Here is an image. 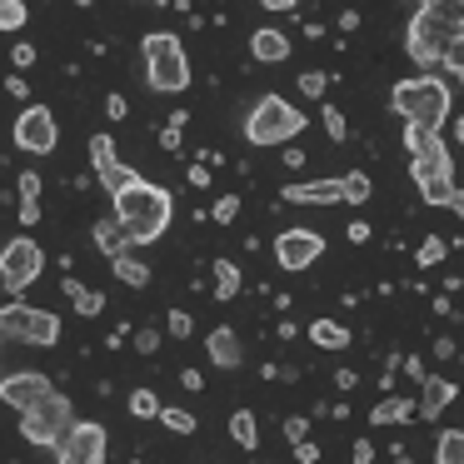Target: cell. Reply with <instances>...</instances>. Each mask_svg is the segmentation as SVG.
Instances as JSON below:
<instances>
[{
	"label": "cell",
	"mask_w": 464,
	"mask_h": 464,
	"mask_svg": "<svg viewBox=\"0 0 464 464\" xmlns=\"http://www.w3.org/2000/svg\"><path fill=\"white\" fill-rule=\"evenodd\" d=\"M314 459H320V450H314L310 440H304V444H295V464H314Z\"/></svg>",
	"instance_id": "cell-44"
},
{
	"label": "cell",
	"mask_w": 464,
	"mask_h": 464,
	"mask_svg": "<svg viewBox=\"0 0 464 464\" xmlns=\"http://www.w3.org/2000/svg\"><path fill=\"white\" fill-rule=\"evenodd\" d=\"M340 185H344V205H370V175L364 170L340 175Z\"/></svg>",
	"instance_id": "cell-27"
},
{
	"label": "cell",
	"mask_w": 464,
	"mask_h": 464,
	"mask_svg": "<svg viewBox=\"0 0 464 464\" xmlns=\"http://www.w3.org/2000/svg\"><path fill=\"white\" fill-rule=\"evenodd\" d=\"M280 430H285V440H290V444H304V440H310V420H300V414H290Z\"/></svg>",
	"instance_id": "cell-35"
},
{
	"label": "cell",
	"mask_w": 464,
	"mask_h": 464,
	"mask_svg": "<svg viewBox=\"0 0 464 464\" xmlns=\"http://www.w3.org/2000/svg\"><path fill=\"white\" fill-rule=\"evenodd\" d=\"M434 464H464V430H444L434 440Z\"/></svg>",
	"instance_id": "cell-25"
},
{
	"label": "cell",
	"mask_w": 464,
	"mask_h": 464,
	"mask_svg": "<svg viewBox=\"0 0 464 464\" xmlns=\"http://www.w3.org/2000/svg\"><path fill=\"white\" fill-rule=\"evenodd\" d=\"M320 255H324V240L314 230H285V235H275V265H280V270H290V275L310 270Z\"/></svg>",
	"instance_id": "cell-12"
},
{
	"label": "cell",
	"mask_w": 464,
	"mask_h": 464,
	"mask_svg": "<svg viewBox=\"0 0 464 464\" xmlns=\"http://www.w3.org/2000/svg\"><path fill=\"white\" fill-rule=\"evenodd\" d=\"M444 255H450V245H444L440 235H424V240H420V255H414V265H420V270H434Z\"/></svg>",
	"instance_id": "cell-29"
},
{
	"label": "cell",
	"mask_w": 464,
	"mask_h": 464,
	"mask_svg": "<svg viewBox=\"0 0 464 464\" xmlns=\"http://www.w3.org/2000/svg\"><path fill=\"white\" fill-rule=\"evenodd\" d=\"M190 185H195V190H205V185H210V170H205V165H200V160H195V165H190Z\"/></svg>",
	"instance_id": "cell-47"
},
{
	"label": "cell",
	"mask_w": 464,
	"mask_h": 464,
	"mask_svg": "<svg viewBox=\"0 0 464 464\" xmlns=\"http://www.w3.org/2000/svg\"><path fill=\"white\" fill-rule=\"evenodd\" d=\"M350 240L364 245V240H370V225H364V220H350Z\"/></svg>",
	"instance_id": "cell-48"
},
{
	"label": "cell",
	"mask_w": 464,
	"mask_h": 464,
	"mask_svg": "<svg viewBox=\"0 0 464 464\" xmlns=\"http://www.w3.org/2000/svg\"><path fill=\"white\" fill-rule=\"evenodd\" d=\"M170 215H175V200L170 190H160V185L150 180H135L130 190L115 195V220L130 230L135 245H155L165 230H170Z\"/></svg>",
	"instance_id": "cell-3"
},
{
	"label": "cell",
	"mask_w": 464,
	"mask_h": 464,
	"mask_svg": "<svg viewBox=\"0 0 464 464\" xmlns=\"http://www.w3.org/2000/svg\"><path fill=\"white\" fill-rule=\"evenodd\" d=\"M61 290H65V300L75 304V314H85V320H95V314L105 310V295H101V290H91V285H81L75 275H65Z\"/></svg>",
	"instance_id": "cell-20"
},
{
	"label": "cell",
	"mask_w": 464,
	"mask_h": 464,
	"mask_svg": "<svg viewBox=\"0 0 464 464\" xmlns=\"http://www.w3.org/2000/svg\"><path fill=\"white\" fill-rule=\"evenodd\" d=\"M15 180H21V200H35V205H41V175H35V170H21Z\"/></svg>",
	"instance_id": "cell-36"
},
{
	"label": "cell",
	"mask_w": 464,
	"mask_h": 464,
	"mask_svg": "<svg viewBox=\"0 0 464 464\" xmlns=\"http://www.w3.org/2000/svg\"><path fill=\"white\" fill-rule=\"evenodd\" d=\"M105 115H111V121H125V115H130L125 95H105Z\"/></svg>",
	"instance_id": "cell-40"
},
{
	"label": "cell",
	"mask_w": 464,
	"mask_h": 464,
	"mask_svg": "<svg viewBox=\"0 0 464 464\" xmlns=\"http://www.w3.org/2000/svg\"><path fill=\"white\" fill-rule=\"evenodd\" d=\"M45 394H55V390H51V374H41V370H21V374H5L0 380V400L21 414H31Z\"/></svg>",
	"instance_id": "cell-13"
},
{
	"label": "cell",
	"mask_w": 464,
	"mask_h": 464,
	"mask_svg": "<svg viewBox=\"0 0 464 464\" xmlns=\"http://www.w3.org/2000/svg\"><path fill=\"white\" fill-rule=\"evenodd\" d=\"M454 354V340H434V360H450Z\"/></svg>",
	"instance_id": "cell-53"
},
{
	"label": "cell",
	"mask_w": 464,
	"mask_h": 464,
	"mask_svg": "<svg viewBox=\"0 0 464 464\" xmlns=\"http://www.w3.org/2000/svg\"><path fill=\"white\" fill-rule=\"evenodd\" d=\"M21 225H41V205L35 200H21Z\"/></svg>",
	"instance_id": "cell-45"
},
{
	"label": "cell",
	"mask_w": 464,
	"mask_h": 464,
	"mask_svg": "<svg viewBox=\"0 0 464 464\" xmlns=\"http://www.w3.org/2000/svg\"><path fill=\"white\" fill-rule=\"evenodd\" d=\"M230 440L240 444V450H260V420H255L250 410H235L230 414Z\"/></svg>",
	"instance_id": "cell-22"
},
{
	"label": "cell",
	"mask_w": 464,
	"mask_h": 464,
	"mask_svg": "<svg viewBox=\"0 0 464 464\" xmlns=\"http://www.w3.org/2000/svg\"><path fill=\"white\" fill-rule=\"evenodd\" d=\"M285 200L290 205H334V200H344V185L340 180H295V185H285Z\"/></svg>",
	"instance_id": "cell-14"
},
{
	"label": "cell",
	"mask_w": 464,
	"mask_h": 464,
	"mask_svg": "<svg viewBox=\"0 0 464 464\" xmlns=\"http://www.w3.org/2000/svg\"><path fill=\"white\" fill-rule=\"evenodd\" d=\"M140 55H145V81H150V91L180 95L185 85H190V55H185L180 35L150 31V35L140 41Z\"/></svg>",
	"instance_id": "cell-5"
},
{
	"label": "cell",
	"mask_w": 464,
	"mask_h": 464,
	"mask_svg": "<svg viewBox=\"0 0 464 464\" xmlns=\"http://www.w3.org/2000/svg\"><path fill=\"white\" fill-rule=\"evenodd\" d=\"M300 165H304V150H295V145H290V150H285V170H300Z\"/></svg>",
	"instance_id": "cell-49"
},
{
	"label": "cell",
	"mask_w": 464,
	"mask_h": 464,
	"mask_svg": "<svg viewBox=\"0 0 464 464\" xmlns=\"http://www.w3.org/2000/svg\"><path fill=\"white\" fill-rule=\"evenodd\" d=\"M260 464H275V459H260Z\"/></svg>",
	"instance_id": "cell-56"
},
{
	"label": "cell",
	"mask_w": 464,
	"mask_h": 464,
	"mask_svg": "<svg viewBox=\"0 0 464 464\" xmlns=\"http://www.w3.org/2000/svg\"><path fill=\"white\" fill-rule=\"evenodd\" d=\"M300 130H304V111H295L285 95H260L245 115V140L260 145V150H275V145L290 150V140Z\"/></svg>",
	"instance_id": "cell-6"
},
{
	"label": "cell",
	"mask_w": 464,
	"mask_h": 464,
	"mask_svg": "<svg viewBox=\"0 0 464 464\" xmlns=\"http://www.w3.org/2000/svg\"><path fill=\"white\" fill-rule=\"evenodd\" d=\"M404 145H410V175H414V185H420V200L424 205H450L454 190H459V185H454L450 145L430 130H410V125H404Z\"/></svg>",
	"instance_id": "cell-2"
},
{
	"label": "cell",
	"mask_w": 464,
	"mask_h": 464,
	"mask_svg": "<svg viewBox=\"0 0 464 464\" xmlns=\"http://www.w3.org/2000/svg\"><path fill=\"white\" fill-rule=\"evenodd\" d=\"M130 245H135L130 230H125L115 215H111V220H95V250H101L105 260H121V255H130Z\"/></svg>",
	"instance_id": "cell-17"
},
{
	"label": "cell",
	"mask_w": 464,
	"mask_h": 464,
	"mask_svg": "<svg viewBox=\"0 0 464 464\" xmlns=\"http://www.w3.org/2000/svg\"><path fill=\"white\" fill-rule=\"evenodd\" d=\"M210 464H215V459H210Z\"/></svg>",
	"instance_id": "cell-58"
},
{
	"label": "cell",
	"mask_w": 464,
	"mask_h": 464,
	"mask_svg": "<svg viewBox=\"0 0 464 464\" xmlns=\"http://www.w3.org/2000/svg\"><path fill=\"white\" fill-rule=\"evenodd\" d=\"M11 65H15V71H31V65H35V45H15Z\"/></svg>",
	"instance_id": "cell-39"
},
{
	"label": "cell",
	"mask_w": 464,
	"mask_h": 464,
	"mask_svg": "<svg viewBox=\"0 0 464 464\" xmlns=\"http://www.w3.org/2000/svg\"><path fill=\"white\" fill-rule=\"evenodd\" d=\"M130 414H135V420H160V414H165L160 394H155V390H135L130 394Z\"/></svg>",
	"instance_id": "cell-28"
},
{
	"label": "cell",
	"mask_w": 464,
	"mask_h": 464,
	"mask_svg": "<svg viewBox=\"0 0 464 464\" xmlns=\"http://www.w3.org/2000/svg\"><path fill=\"white\" fill-rule=\"evenodd\" d=\"M350 454H354V464H374V444L370 440H354Z\"/></svg>",
	"instance_id": "cell-42"
},
{
	"label": "cell",
	"mask_w": 464,
	"mask_h": 464,
	"mask_svg": "<svg viewBox=\"0 0 464 464\" xmlns=\"http://www.w3.org/2000/svg\"><path fill=\"white\" fill-rule=\"evenodd\" d=\"M454 140L464 145V115H459V121H454Z\"/></svg>",
	"instance_id": "cell-55"
},
{
	"label": "cell",
	"mask_w": 464,
	"mask_h": 464,
	"mask_svg": "<svg viewBox=\"0 0 464 464\" xmlns=\"http://www.w3.org/2000/svg\"><path fill=\"white\" fill-rule=\"evenodd\" d=\"M404 420H420V404L410 394H384L370 410V424H404Z\"/></svg>",
	"instance_id": "cell-19"
},
{
	"label": "cell",
	"mask_w": 464,
	"mask_h": 464,
	"mask_svg": "<svg viewBox=\"0 0 464 464\" xmlns=\"http://www.w3.org/2000/svg\"><path fill=\"white\" fill-rule=\"evenodd\" d=\"M310 340L320 344V350H344V344H350V330H344L340 320H314L310 324Z\"/></svg>",
	"instance_id": "cell-24"
},
{
	"label": "cell",
	"mask_w": 464,
	"mask_h": 464,
	"mask_svg": "<svg viewBox=\"0 0 464 464\" xmlns=\"http://www.w3.org/2000/svg\"><path fill=\"white\" fill-rule=\"evenodd\" d=\"M5 91H11V95H15V101H31V85H25V81H21V75H11V81H5Z\"/></svg>",
	"instance_id": "cell-46"
},
{
	"label": "cell",
	"mask_w": 464,
	"mask_h": 464,
	"mask_svg": "<svg viewBox=\"0 0 464 464\" xmlns=\"http://www.w3.org/2000/svg\"><path fill=\"white\" fill-rule=\"evenodd\" d=\"M105 450H111V440H105L101 424L75 420L71 430H65V440L55 444V464H105Z\"/></svg>",
	"instance_id": "cell-10"
},
{
	"label": "cell",
	"mask_w": 464,
	"mask_h": 464,
	"mask_svg": "<svg viewBox=\"0 0 464 464\" xmlns=\"http://www.w3.org/2000/svg\"><path fill=\"white\" fill-rule=\"evenodd\" d=\"M450 210H454V215H459V220H464V185H459V190H454V200H450Z\"/></svg>",
	"instance_id": "cell-54"
},
{
	"label": "cell",
	"mask_w": 464,
	"mask_h": 464,
	"mask_svg": "<svg viewBox=\"0 0 464 464\" xmlns=\"http://www.w3.org/2000/svg\"><path fill=\"white\" fill-rule=\"evenodd\" d=\"M444 65H450V71L459 75V85H464V41H454L450 51H444Z\"/></svg>",
	"instance_id": "cell-37"
},
{
	"label": "cell",
	"mask_w": 464,
	"mask_h": 464,
	"mask_svg": "<svg viewBox=\"0 0 464 464\" xmlns=\"http://www.w3.org/2000/svg\"><path fill=\"white\" fill-rule=\"evenodd\" d=\"M71 424H75V410H71V400H65L61 390L45 394L31 414H21V434L31 444H41V450H55V444L65 440V430H71Z\"/></svg>",
	"instance_id": "cell-8"
},
{
	"label": "cell",
	"mask_w": 464,
	"mask_h": 464,
	"mask_svg": "<svg viewBox=\"0 0 464 464\" xmlns=\"http://www.w3.org/2000/svg\"><path fill=\"white\" fill-rule=\"evenodd\" d=\"M0 330H5V340H15V344H41V350H51V344H61V314L11 300L5 310H0Z\"/></svg>",
	"instance_id": "cell-7"
},
{
	"label": "cell",
	"mask_w": 464,
	"mask_h": 464,
	"mask_svg": "<svg viewBox=\"0 0 464 464\" xmlns=\"http://www.w3.org/2000/svg\"><path fill=\"white\" fill-rule=\"evenodd\" d=\"M190 330H195V320H190V314H185V310H170V334H175V340H185Z\"/></svg>",
	"instance_id": "cell-38"
},
{
	"label": "cell",
	"mask_w": 464,
	"mask_h": 464,
	"mask_svg": "<svg viewBox=\"0 0 464 464\" xmlns=\"http://www.w3.org/2000/svg\"><path fill=\"white\" fill-rule=\"evenodd\" d=\"M25 15H31V11H25V0H5V5H0V31H5V35L21 31Z\"/></svg>",
	"instance_id": "cell-31"
},
{
	"label": "cell",
	"mask_w": 464,
	"mask_h": 464,
	"mask_svg": "<svg viewBox=\"0 0 464 464\" xmlns=\"http://www.w3.org/2000/svg\"><path fill=\"white\" fill-rule=\"evenodd\" d=\"M205 350H210V364H220V370H240V360H245L230 324H215L210 340H205Z\"/></svg>",
	"instance_id": "cell-18"
},
{
	"label": "cell",
	"mask_w": 464,
	"mask_h": 464,
	"mask_svg": "<svg viewBox=\"0 0 464 464\" xmlns=\"http://www.w3.org/2000/svg\"><path fill=\"white\" fill-rule=\"evenodd\" d=\"M404 374H410L414 384H424V380H430V374H424V360H420V354H410V360H404Z\"/></svg>",
	"instance_id": "cell-43"
},
{
	"label": "cell",
	"mask_w": 464,
	"mask_h": 464,
	"mask_svg": "<svg viewBox=\"0 0 464 464\" xmlns=\"http://www.w3.org/2000/svg\"><path fill=\"white\" fill-rule=\"evenodd\" d=\"M334 384H340V390H354V384H360V374H354V370H340V374H334Z\"/></svg>",
	"instance_id": "cell-51"
},
{
	"label": "cell",
	"mask_w": 464,
	"mask_h": 464,
	"mask_svg": "<svg viewBox=\"0 0 464 464\" xmlns=\"http://www.w3.org/2000/svg\"><path fill=\"white\" fill-rule=\"evenodd\" d=\"M210 270H215V300H235L240 295V270L230 260H215Z\"/></svg>",
	"instance_id": "cell-26"
},
{
	"label": "cell",
	"mask_w": 464,
	"mask_h": 464,
	"mask_svg": "<svg viewBox=\"0 0 464 464\" xmlns=\"http://www.w3.org/2000/svg\"><path fill=\"white\" fill-rule=\"evenodd\" d=\"M180 384H185V390H205V380H200V370H185V374H180Z\"/></svg>",
	"instance_id": "cell-50"
},
{
	"label": "cell",
	"mask_w": 464,
	"mask_h": 464,
	"mask_svg": "<svg viewBox=\"0 0 464 464\" xmlns=\"http://www.w3.org/2000/svg\"><path fill=\"white\" fill-rule=\"evenodd\" d=\"M135 350H140V354H155V350H160V334H155V330H140V334H135Z\"/></svg>",
	"instance_id": "cell-41"
},
{
	"label": "cell",
	"mask_w": 464,
	"mask_h": 464,
	"mask_svg": "<svg viewBox=\"0 0 464 464\" xmlns=\"http://www.w3.org/2000/svg\"><path fill=\"white\" fill-rule=\"evenodd\" d=\"M250 61H260V65H280V61H290V35L275 31V25H260V31L250 35Z\"/></svg>",
	"instance_id": "cell-15"
},
{
	"label": "cell",
	"mask_w": 464,
	"mask_h": 464,
	"mask_svg": "<svg viewBox=\"0 0 464 464\" xmlns=\"http://www.w3.org/2000/svg\"><path fill=\"white\" fill-rule=\"evenodd\" d=\"M235 215H240V195H220V200H215V210H210V220L215 225H230Z\"/></svg>",
	"instance_id": "cell-32"
},
{
	"label": "cell",
	"mask_w": 464,
	"mask_h": 464,
	"mask_svg": "<svg viewBox=\"0 0 464 464\" xmlns=\"http://www.w3.org/2000/svg\"><path fill=\"white\" fill-rule=\"evenodd\" d=\"M340 31H360V11H344L340 15Z\"/></svg>",
	"instance_id": "cell-52"
},
{
	"label": "cell",
	"mask_w": 464,
	"mask_h": 464,
	"mask_svg": "<svg viewBox=\"0 0 464 464\" xmlns=\"http://www.w3.org/2000/svg\"><path fill=\"white\" fill-rule=\"evenodd\" d=\"M91 165H95V180H111V175L121 170V160H115V145H111V135H91Z\"/></svg>",
	"instance_id": "cell-21"
},
{
	"label": "cell",
	"mask_w": 464,
	"mask_h": 464,
	"mask_svg": "<svg viewBox=\"0 0 464 464\" xmlns=\"http://www.w3.org/2000/svg\"><path fill=\"white\" fill-rule=\"evenodd\" d=\"M111 270H115V280L130 285V290H145V285H150V265L135 260V255H121V260H111Z\"/></svg>",
	"instance_id": "cell-23"
},
{
	"label": "cell",
	"mask_w": 464,
	"mask_h": 464,
	"mask_svg": "<svg viewBox=\"0 0 464 464\" xmlns=\"http://www.w3.org/2000/svg\"><path fill=\"white\" fill-rule=\"evenodd\" d=\"M459 360H464V350H459Z\"/></svg>",
	"instance_id": "cell-57"
},
{
	"label": "cell",
	"mask_w": 464,
	"mask_h": 464,
	"mask_svg": "<svg viewBox=\"0 0 464 464\" xmlns=\"http://www.w3.org/2000/svg\"><path fill=\"white\" fill-rule=\"evenodd\" d=\"M390 111L400 115L410 130L440 135V125L450 121V85L434 81V75H414V81H400V85L390 91Z\"/></svg>",
	"instance_id": "cell-4"
},
{
	"label": "cell",
	"mask_w": 464,
	"mask_h": 464,
	"mask_svg": "<svg viewBox=\"0 0 464 464\" xmlns=\"http://www.w3.org/2000/svg\"><path fill=\"white\" fill-rule=\"evenodd\" d=\"M420 390H424V394H420V420H440V414L450 410V400L459 394V384H454V380H440V374H430Z\"/></svg>",
	"instance_id": "cell-16"
},
{
	"label": "cell",
	"mask_w": 464,
	"mask_h": 464,
	"mask_svg": "<svg viewBox=\"0 0 464 464\" xmlns=\"http://www.w3.org/2000/svg\"><path fill=\"white\" fill-rule=\"evenodd\" d=\"M320 121H324V135H330V140H344V135H350V125H344V115L334 111V105H324Z\"/></svg>",
	"instance_id": "cell-34"
},
{
	"label": "cell",
	"mask_w": 464,
	"mask_h": 464,
	"mask_svg": "<svg viewBox=\"0 0 464 464\" xmlns=\"http://www.w3.org/2000/svg\"><path fill=\"white\" fill-rule=\"evenodd\" d=\"M41 270H45V250L31 240V235H21V240H11L5 250H0V280H5V295H11V300H21Z\"/></svg>",
	"instance_id": "cell-9"
},
{
	"label": "cell",
	"mask_w": 464,
	"mask_h": 464,
	"mask_svg": "<svg viewBox=\"0 0 464 464\" xmlns=\"http://www.w3.org/2000/svg\"><path fill=\"white\" fill-rule=\"evenodd\" d=\"M15 145H21L25 155H51L55 140H61V130H55V115L45 111V105H25L21 115H15Z\"/></svg>",
	"instance_id": "cell-11"
},
{
	"label": "cell",
	"mask_w": 464,
	"mask_h": 464,
	"mask_svg": "<svg viewBox=\"0 0 464 464\" xmlns=\"http://www.w3.org/2000/svg\"><path fill=\"white\" fill-rule=\"evenodd\" d=\"M454 41H464V0H424V5H414L410 35H404L414 65H424V71L444 65V51Z\"/></svg>",
	"instance_id": "cell-1"
},
{
	"label": "cell",
	"mask_w": 464,
	"mask_h": 464,
	"mask_svg": "<svg viewBox=\"0 0 464 464\" xmlns=\"http://www.w3.org/2000/svg\"><path fill=\"white\" fill-rule=\"evenodd\" d=\"M160 424H165V430H175V434H195V414L180 410V404H165Z\"/></svg>",
	"instance_id": "cell-30"
},
{
	"label": "cell",
	"mask_w": 464,
	"mask_h": 464,
	"mask_svg": "<svg viewBox=\"0 0 464 464\" xmlns=\"http://www.w3.org/2000/svg\"><path fill=\"white\" fill-rule=\"evenodd\" d=\"M324 91H330V81H324V71H304V75H300V95H310V101H320Z\"/></svg>",
	"instance_id": "cell-33"
}]
</instances>
